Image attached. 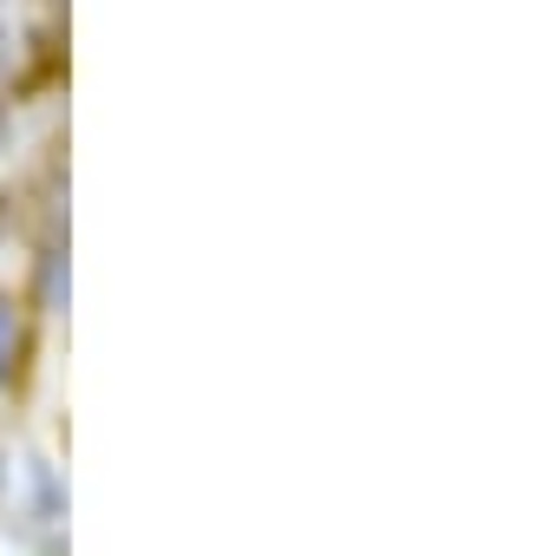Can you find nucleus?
I'll use <instances>...</instances> for the list:
<instances>
[{"instance_id":"obj_1","label":"nucleus","mask_w":536,"mask_h":556,"mask_svg":"<svg viewBox=\"0 0 536 556\" xmlns=\"http://www.w3.org/2000/svg\"><path fill=\"white\" fill-rule=\"evenodd\" d=\"M0 53H8V14H0Z\"/></svg>"}]
</instances>
